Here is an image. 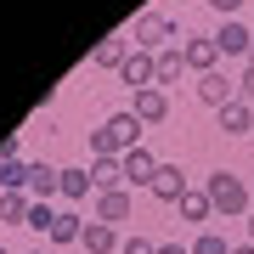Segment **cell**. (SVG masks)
Returning <instances> with one entry per match:
<instances>
[{"mask_svg": "<svg viewBox=\"0 0 254 254\" xmlns=\"http://www.w3.org/2000/svg\"><path fill=\"white\" fill-rule=\"evenodd\" d=\"M181 51H187V68H192V73H215V68H220V46H215V34H187Z\"/></svg>", "mask_w": 254, "mask_h": 254, "instance_id": "cell-8", "label": "cell"}, {"mask_svg": "<svg viewBox=\"0 0 254 254\" xmlns=\"http://www.w3.org/2000/svg\"><path fill=\"white\" fill-rule=\"evenodd\" d=\"M181 73H187V51H181V46H164V51H158V91H170Z\"/></svg>", "mask_w": 254, "mask_h": 254, "instance_id": "cell-16", "label": "cell"}, {"mask_svg": "<svg viewBox=\"0 0 254 254\" xmlns=\"http://www.w3.org/2000/svg\"><path fill=\"white\" fill-rule=\"evenodd\" d=\"M91 181H96V192H119L125 187V164L119 158H91Z\"/></svg>", "mask_w": 254, "mask_h": 254, "instance_id": "cell-18", "label": "cell"}, {"mask_svg": "<svg viewBox=\"0 0 254 254\" xmlns=\"http://www.w3.org/2000/svg\"><path fill=\"white\" fill-rule=\"evenodd\" d=\"M28 209H34L28 192H0V220L6 226H28Z\"/></svg>", "mask_w": 254, "mask_h": 254, "instance_id": "cell-19", "label": "cell"}, {"mask_svg": "<svg viewBox=\"0 0 254 254\" xmlns=\"http://www.w3.org/2000/svg\"><path fill=\"white\" fill-rule=\"evenodd\" d=\"M237 96H243V102H249V108H254V63L243 68V79H237Z\"/></svg>", "mask_w": 254, "mask_h": 254, "instance_id": "cell-26", "label": "cell"}, {"mask_svg": "<svg viewBox=\"0 0 254 254\" xmlns=\"http://www.w3.org/2000/svg\"><path fill=\"white\" fill-rule=\"evenodd\" d=\"M119 243H125V237H119V226H108V220H91L85 237H79L85 254H119Z\"/></svg>", "mask_w": 254, "mask_h": 254, "instance_id": "cell-12", "label": "cell"}, {"mask_svg": "<svg viewBox=\"0 0 254 254\" xmlns=\"http://www.w3.org/2000/svg\"><path fill=\"white\" fill-rule=\"evenodd\" d=\"M0 254H11V249H6V243H0Z\"/></svg>", "mask_w": 254, "mask_h": 254, "instance_id": "cell-31", "label": "cell"}, {"mask_svg": "<svg viewBox=\"0 0 254 254\" xmlns=\"http://www.w3.org/2000/svg\"><path fill=\"white\" fill-rule=\"evenodd\" d=\"M249 63H254V51H249Z\"/></svg>", "mask_w": 254, "mask_h": 254, "instance_id": "cell-33", "label": "cell"}, {"mask_svg": "<svg viewBox=\"0 0 254 254\" xmlns=\"http://www.w3.org/2000/svg\"><path fill=\"white\" fill-rule=\"evenodd\" d=\"M130 215H136L130 187H119V192H96V203H91V220H108V226H125Z\"/></svg>", "mask_w": 254, "mask_h": 254, "instance_id": "cell-5", "label": "cell"}, {"mask_svg": "<svg viewBox=\"0 0 254 254\" xmlns=\"http://www.w3.org/2000/svg\"><path fill=\"white\" fill-rule=\"evenodd\" d=\"M125 57H130V40H125V34H108V40H96L91 63H96V68H113V73H119V68H125Z\"/></svg>", "mask_w": 254, "mask_h": 254, "instance_id": "cell-15", "label": "cell"}, {"mask_svg": "<svg viewBox=\"0 0 254 254\" xmlns=\"http://www.w3.org/2000/svg\"><path fill=\"white\" fill-rule=\"evenodd\" d=\"M147 192H153V198L158 203H181L187 198V175H181V164H158V175H153V187H147Z\"/></svg>", "mask_w": 254, "mask_h": 254, "instance_id": "cell-10", "label": "cell"}, {"mask_svg": "<svg viewBox=\"0 0 254 254\" xmlns=\"http://www.w3.org/2000/svg\"><path fill=\"white\" fill-rule=\"evenodd\" d=\"M175 209H181V220H192V226H209V215H215V203H209V192H203V187H192Z\"/></svg>", "mask_w": 254, "mask_h": 254, "instance_id": "cell-17", "label": "cell"}, {"mask_svg": "<svg viewBox=\"0 0 254 254\" xmlns=\"http://www.w3.org/2000/svg\"><path fill=\"white\" fill-rule=\"evenodd\" d=\"M158 254H192L187 243H158Z\"/></svg>", "mask_w": 254, "mask_h": 254, "instance_id": "cell-28", "label": "cell"}, {"mask_svg": "<svg viewBox=\"0 0 254 254\" xmlns=\"http://www.w3.org/2000/svg\"><path fill=\"white\" fill-rule=\"evenodd\" d=\"M209 6H215L220 17H237V11H243V0H209Z\"/></svg>", "mask_w": 254, "mask_h": 254, "instance_id": "cell-27", "label": "cell"}, {"mask_svg": "<svg viewBox=\"0 0 254 254\" xmlns=\"http://www.w3.org/2000/svg\"><path fill=\"white\" fill-rule=\"evenodd\" d=\"M119 254H158V243H153V237H125Z\"/></svg>", "mask_w": 254, "mask_h": 254, "instance_id": "cell-25", "label": "cell"}, {"mask_svg": "<svg viewBox=\"0 0 254 254\" xmlns=\"http://www.w3.org/2000/svg\"><path fill=\"white\" fill-rule=\"evenodd\" d=\"M192 91H198V102H203V108H226V102H237V79H226V73H198V85H192Z\"/></svg>", "mask_w": 254, "mask_h": 254, "instance_id": "cell-7", "label": "cell"}, {"mask_svg": "<svg viewBox=\"0 0 254 254\" xmlns=\"http://www.w3.org/2000/svg\"><path fill=\"white\" fill-rule=\"evenodd\" d=\"M0 187L6 192H28V164L23 158H0Z\"/></svg>", "mask_w": 254, "mask_h": 254, "instance_id": "cell-22", "label": "cell"}, {"mask_svg": "<svg viewBox=\"0 0 254 254\" xmlns=\"http://www.w3.org/2000/svg\"><path fill=\"white\" fill-rule=\"evenodd\" d=\"M220 130H226V136H254V108H249L243 96L220 108Z\"/></svg>", "mask_w": 254, "mask_h": 254, "instance_id": "cell-14", "label": "cell"}, {"mask_svg": "<svg viewBox=\"0 0 254 254\" xmlns=\"http://www.w3.org/2000/svg\"><path fill=\"white\" fill-rule=\"evenodd\" d=\"M215 46H220V57H249L254 51V34H249L243 17H226V23L215 28Z\"/></svg>", "mask_w": 254, "mask_h": 254, "instance_id": "cell-9", "label": "cell"}, {"mask_svg": "<svg viewBox=\"0 0 254 254\" xmlns=\"http://www.w3.org/2000/svg\"><path fill=\"white\" fill-rule=\"evenodd\" d=\"M249 243H254V209H249Z\"/></svg>", "mask_w": 254, "mask_h": 254, "instance_id": "cell-30", "label": "cell"}, {"mask_svg": "<svg viewBox=\"0 0 254 254\" xmlns=\"http://www.w3.org/2000/svg\"><path fill=\"white\" fill-rule=\"evenodd\" d=\"M28 198L34 203H51V198H63V164H28Z\"/></svg>", "mask_w": 254, "mask_h": 254, "instance_id": "cell-6", "label": "cell"}, {"mask_svg": "<svg viewBox=\"0 0 254 254\" xmlns=\"http://www.w3.org/2000/svg\"><path fill=\"white\" fill-rule=\"evenodd\" d=\"M119 164H125V187H153V175H158V158L147 147H130Z\"/></svg>", "mask_w": 254, "mask_h": 254, "instance_id": "cell-11", "label": "cell"}, {"mask_svg": "<svg viewBox=\"0 0 254 254\" xmlns=\"http://www.w3.org/2000/svg\"><path fill=\"white\" fill-rule=\"evenodd\" d=\"M91 192H96L91 170H63V198H68V203H85Z\"/></svg>", "mask_w": 254, "mask_h": 254, "instance_id": "cell-20", "label": "cell"}, {"mask_svg": "<svg viewBox=\"0 0 254 254\" xmlns=\"http://www.w3.org/2000/svg\"><path fill=\"white\" fill-rule=\"evenodd\" d=\"M85 237V220L73 209H57V226H51V243H79Z\"/></svg>", "mask_w": 254, "mask_h": 254, "instance_id": "cell-21", "label": "cell"}, {"mask_svg": "<svg viewBox=\"0 0 254 254\" xmlns=\"http://www.w3.org/2000/svg\"><path fill=\"white\" fill-rule=\"evenodd\" d=\"M51 226H57V209H51V203H34V209H28V232L51 237Z\"/></svg>", "mask_w": 254, "mask_h": 254, "instance_id": "cell-23", "label": "cell"}, {"mask_svg": "<svg viewBox=\"0 0 254 254\" xmlns=\"http://www.w3.org/2000/svg\"><path fill=\"white\" fill-rule=\"evenodd\" d=\"M232 254H254V243H232Z\"/></svg>", "mask_w": 254, "mask_h": 254, "instance_id": "cell-29", "label": "cell"}, {"mask_svg": "<svg viewBox=\"0 0 254 254\" xmlns=\"http://www.w3.org/2000/svg\"><path fill=\"white\" fill-rule=\"evenodd\" d=\"M130 113H136L141 125H164V119H170V91H158V85L153 91H136V108Z\"/></svg>", "mask_w": 254, "mask_h": 254, "instance_id": "cell-13", "label": "cell"}, {"mask_svg": "<svg viewBox=\"0 0 254 254\" xmlns=\"http://www.w3.org/2000/svg\"><path fill=\"white\" fill-rule=\"evenodd\" d=\"M192 254H232V243L220 232H198V243H192Z\"/></svg>", "mask_w": 254, "mask_h": 254, "instance_id": "cell-24", "label": "cell"}, {"mask_svg": "<svg viewBox=\"0 0 254 254\" xmlns=\"http://www.w3.org/2000/svg\"><path fill=\"white\" fill-rule=\"evenodd\" d=\"M181 23H170V17H164V11H141V17H136V40H130V46H136V51H164V46H181Z\"/></svg>", "mask_w": 254, "mask_h": 254, "instance_id": "cell-3", "label": "cell"}, {"mask_svg": "<svg viewBox=\"0 0 254 254\" xmlns=\"http://www.w3.org/2000/svg\"><path fill=\"white\" fill-rule=\"evenodd\" d=\"M203 192H209V203H215V215H226V220L243 215V220H249V187L237 181L232 170H215V175L203 181Z\"/></svg>", "mask_w": 254, "mask_h": 254, "instance_id": "cell-2", "label": "cell"}, {"mask_svg": "<svg viewBox=\"0 0 254 254\" xmlns=\"http://www.w3.org/2000/svg\"><path fill=\"white\" fill-rule=\"evenodd\" d=\"M141 130H147V125H141L130 108H125V113H108V119L91 130V158H125L130 147H141Z\"/></svg>", "mask_w": 254, "mask_h": 254, "instance_id": "cell-1", "label": "cell"}, {"mask_svg": "<svg viewBox=\"0 0 254 254\" xmlns=\"http://www.w3.org/2000/svg\"><path fill=\"white\" fill-rule=\"evenodd\" d=\"M119 79H125L130 91H153V85H158V57H153V51H136V46H130L125 68H119Z\"/></svg>", "mask_w": 254, "mask_h": 254, "instance_id": "cell-4", "label": "cell"}, {"mask_svg": "<svg viewBox=\"0 0 254 254\" xmlns=\"http://www.w3.org/2000/svg\"><path fill=\"white\" fill-rule=\"evenodd\" d=\"M28 254H46V249H28Z\"/></svg>", "mask_w": 254, "mask_h": 254, "instance_id": "cell-32", "label": "cell"}]
</instances>
